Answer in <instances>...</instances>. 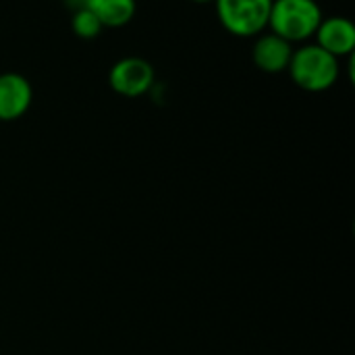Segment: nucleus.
Instances as JSON below:
<instances>
[{"label":"nucleus","mask_w":355,"mask_h":355,"mask_svg":"<svg viewBox=\"0 0 355 355\" xmlns=\"http://www.w3.org/2000/svg\"><path fill=\"white\" fill-rule=\"evenodd\" d=\"M71 29L77 37L94 40L102 33L104 25L89 8H77V10H73V17H71Z\"/></svg>","instance_id":"obj_9"},{"label":"nucleus","mask_w":355,"mask_h":355,"mask_svg":"<svg viewBox=\"0 0 355 355\" xmlns=\"http://www.w3.org/2000/svg\"><path fill=\"white\" fill-rule=\"evenodd\" d=\"M85 8H89L104 27H123L133 19L137 4L135 0H89Z\"/></svg>","instance_id":"obj_8"},{"label":"nucleus","mask_w":355,"mask_h":355,"mask_svg":"<svg viewBox=\"0 0 355 355\" xmlns=\"http://www.w3.org/2000/svg\"><path fill=\"white\" fill-rule=\"evenodd\" d=\"M287 71L297 87L306 92H327L339 81L341 64L339 58L322 50L318 44H306L293 50Z\"/></svg>","instance_id":"obj_1"},{"label":"nucleus","mask_w":355,"mask_h":355,"mask_svg":"<svg viewBox=\"0 0 355 355\" xmlns=\"http://www.w3.org/2000/svg\"><path fill=\"white\" fill-rule=\"evenodd\" d=\"M67 4H69L73 10H77V8H85V6L89 4V0H67Z\"/></svg>","instance_id":"obj_10"},{"label":"nucleus","mask_w":355,"mask_h":355,"mask_svg":"<svg viewBox=\"0 0 355 355\" xmlns=\"http://www.w3.org/2000/svg\"><path fill=\"white\" fill-rule=\"evenodd\" d=\"M293 50L295 48L291 42L268 31L256 37V44L252 48V60L264 73H283L291 62Z\"/></svg>","instance_id":"obj_6"},{"label":"nucleus","mask_w":355,"mask_h":355,"mask_svg":"<svg viewBox=\"0 0 355 355\" xmlns=\"http://www.w3.org/2000/svg\"><path fill=\"white\" fill-rule=\"evenodd\" d=\"M154 67L139 56H125L116 60L108 73L110 87L125 98H139L154 85Z\"/></svg>","instance_id":"obj_4"},{"label":"nucleus","mask_w":355,"mask_h":355,"mask_svg":"<svg viewBox=\"0 0 355 355\" xmlns=\"http://www.w3.org/2000/svg\"><path fill=\"white\" fill-rule=\"evenodd\" d=\"M322 19V8L316 0H272L268 31L295 44L314 37Z\"/></svg>","instance_id":"obj_2"},{"label":"nucleus","mask_w":355,"mask_h":355,"mask_svg":"<svg viewBox=\"0 0 355 355\" xmlns=\"http://www.w3.org/2000/svg\"><path fill=\"white\" fill-rule=\"evenodd\" d=\"M316 44L333 54L335 58L352 56L355 50V25L347 17H327L320 21L316 33Z\"/></svg>","instance_id":"obj_7"},{"label":"nucleus","mask_w":355,"mask_h":355,"mask_svg":"<svg viewBox=\"0 0 355 355\" xmlns=\"http://www.w3.org/2000/svg\"><path fill=\"white\" fill-rule=\"evenodd\" d=\"M191 2H198V4H208V2H212V4H214V0H191Z\"/></svg>","instance_id":"obj_11"},{"label":"nucleus","mask_w":355,"mask_h":355,"mask_svg":"<svg viewBox=\"0 0 355 355\" xmlns=\"http://www.w3.org/2000/svg\"><path fill=\"white\" fill-rule=\"evenodd\" d=\"M220 25L237 37H256L268 29L272 0H214Z\"/></svg>","instance_id":"obj_3"},{"label":"nucleus","mask_w":355,"mask_h":355,"mask_svg":"<svg viewBox=\"0 0 355 355\" xmlns=\"http://www.w3.org/2000/svg\"><path fill=\"white\" fill-rule=\"evenodd\" d=\"M33 100V89L27 77L21 73H2L0 75V121L21 119Z\"/></svg>","instance_id":"obj_5"}]
</instances>
